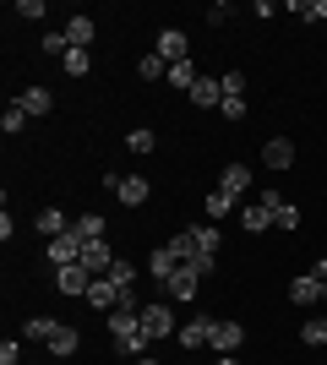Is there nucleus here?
Here are the masks:
<instances>
[{"label":"nucleus","instance_id":"nucleus-42","mask_svg":"<svg viewBox=\"0 0 327 365\" xmlns=\"http://www.w3.org/2000/svg\"><path fill=\"white\" fill-rule=\"evenodd\" d=\"M311 278H316V284H327V257H316V267H311Z\"/></svg>","mask_w":327,"mask_h":365},{"label":"nucleus","instance_id":"nucleus-3","mask_svg":"<svg viewBox=\"0 0 327 365\" xmlns=\"http://www.w3.org/2000/svg\"><path fill=\"white\" fill-rule=\"evenodd\" d=\"M153 55H158V61H170V66L191 61V44H186V33H180V28H164V33H158V44H153Z\"/></svg>","mask_w":327,"mask_h":365},{"label":"nucleus","instance_id":"nucleus-9","mask_svg":"<svg viewBox=\"0 0 327 365\" xmlns=\"http://www.w3.org/2000/svg\"><path fill=\"white\" fill-rule=\"evenodd\" d=\"M71 262H82V240L66 229L61 240H49V267H71Z\"/></svg>","mask_w":327,"mask_h":365},{"label":"nucleus","instance_id":"nucleus-31","mask_svg":"<svg viewBox=\"0 0 327 365\" xmlns=\"http://www.w3.org/2000/svg\"><path fill=\"white\" fill-rule=\"evenodd\" d=\"M164 245H170V257H175V262H191V257H197V240H191V229H186V235H170Z\"/></svg>","mask_w":327,"mask_h":365},{"label":"nucleus","instance_id":"nucleus-2","mask_svg":"<svg viewBox=\"0 0 327 365\" xmlns=\"http://www.w3.org/2000/svg\"><path fill=\"white\" fill-rule=\"evenodd\" d=\"M55 289L71 294V300H88V289H93V273H88L82 262H71V267H55Z\"/></svg>","mask_w":327,"mask_h":365},{"label":"nucleus","instance_id":"nucleus-38","mask_svg":"<svg viewBox=\"0 0 327 365\" xmlns=\"http://www.w3.org/2000/svg\"><path fill=\"white\" fill-rule=\"evenodd\" d=\"M0 365H22V344H16V338L0 344Z\"/></svg>","mask_w":327,"mask_h":365},{"label":"nucleus","instance_id":"nucleus-43","mask_svg":"<svg viewBox=\"0 0 327 365\" xmlns=\"http://www.w3.org/2000/svg\"><path fill=\"white\" fill-rule=\"evenodd\" d=\"M218 365H240V360H234V354H218Z\"/></svg>","mask_w":327,"mask_h":365},{"label":"nucleus","instance_id":"nucleus-21","mask_svg":"<svg viewBox=\"0 0 327 365\" xmlns=\"http://www.w3.org/2000/svg\"><path fill=\"white\" fill-rule=\"evenodd\" d=\"M240 229H251V235H262V229H273V207H262V202H251L246 213H240Z\"/></svg>","mask_w":327,"mask_h":365},{"label":"nucleus","instance_id":"nucleus-6","mask_svg":"<svg viewBox=\"0 0 327 365\" xmlns=\"http://www.w3.org/2000/svg\"><path fill=\"white\" fill-rule=\"evenodd\" d=\"M240 344H246V327H240V322H213V344H207V349L240 354Z\"/></svg>","mask_w":327,"mask_h":365},{"label":"nucleus","instance_id":"nucleus-39","mask_svg":"<svg viewBox=\"0 0 327 365\" xmlns=\"http://www.w3.org/2000/svg\"><path fill=\"white\" fill-rule=\"evenodd\" d=\"M16 16H28V22H38V16H44V0H16Z\"/></svg>","mask_w":327,"mask_h":365},{"label":"nucleus","instance_id":"nucleus-35","mask_svg":"<svg viewBox=\"0 0 327 365\" xmlns=\"http://www.w3.org/2000/svg\"><path fill=\"white\" fill-rule=\"evenodd\" d=\"M44 49H49V55H61V61H66V49H71V38H66V28H49V33H44Z\"/></svg>","mask_w":327,"mask_h":365},{"label":"nucleus","instance_id":"nucleus-34","mask_svg":"<svg viewBox=\"0 0 327 365\" xmlns=\"http://www.w3.org/2000/svg\"><path fill=\"white\" fill-rule=\"evenodd\" d=\"M300 338H306L311 349H322V344H327V317H322V322H306V327H300Z\"/></svg>","mask_w":327,"mask_h":365},{"label":"nucleus","instance_id":"nucleus-13","mask_svg":"<svg viewBox=\"0 0 327 365\" xmlns=\"http://www.w3.org/2000/svg\"><path fill=\"white\" fill-rule=\"evenodd\" d=\"M120 300H125V294L115 289L109 278H93V289H88V305H93V311H104V317H109V311H115Z\"/></svg>","mask_w":327,"mask_h":365},{"label":"nucleus","instance_id":"nucleus-15","mask_svg":"<svg viewBox=\"0 0 327 365\" xmlns=\"http://www.w3.org/2000/svg\"><path fill=\"white\" fill-rule=\"evenodd\" d=\"M191 104H197V109H218V104H224V88H218V76H197V88H191Z\"/></svg>","mask_w":327,"mask_h":365},{"label":"nucleus","instance_id":"nucleus-30","mask_svg":"<svg viewBox=\"0 0 327 365\" xmlns=\"http://www.w3.org/2000/svg\"><path fill=\"white\" fill-rule=\"evenodd\" d=\"M240 197H229V191H213V197H207V224H218V218H229V207Z\"/></svg>","mask_w":327,"mask_h":365},{"label":"nucleus","instance_id":"nucleus-14","mask_svg":"<svg viewBox=\"0 0 327 365\" xmlns=\"http://www.w3.org/2000/svg\"><path fill=\"white\" fill-rule=\"evenodd\" d=\"M197 284H202V278L191 273V267H175V278L164 284V294H170V300H197Z\"/></svg>","mask_w":327,"mask_h":365},{"label":"nucleus","instance_id":"nucleus-29","mask_svg":"<svg viewBox=\"0 0 327 365\" xmlns=\"http://www.w3.org/2000/svg\"><path fill=\"white\" fill-rule=\"evenodd\" d=\"M61 322H49V317H28V327H22V338H33V344H49V333H55Z\"/></svg>","mask_w":327,"mask_h":365},{"label":"nucleus","instance_id":"nucleus-44","mask_svg":"<svg viewBox=\"0 0 327 365\" xmlns=\"http://www.w3.org/2000/svg\"><path fill=\"white\" fill-rule=\"evenodd\" d=\"M137 365H158V360H153V354H142V360H137Z\"/></svg>","mask_w":327,"mask_h":365},{"label":"nucleus","instance_id":"nucleus-40","mask_svg":"<svg viewBox=\"0 0 327 365\" xmlns=\"http://www.w3.org/2000/svg\"><path fill=\"white\" fill-rule=\"evenodd\" d=\"M300 16H306V22H327V0H306V11H300Z\"/></svg>","mask_w":327,"mask_h":365},{"label":"nucleus","instance_id":"nucleus-32","mask_svg":"<svg viewBox=\"0 0 327 365\" xmlns=\"http://www.w3.org/2000/svg\"><path fill=\"white\" fill-rule=\"evenodd\" d=\"M218 88H224V98H246V71H224Z\"/></svg>","mask_w":327,"mask_h":365},{"label":"nucleus","instance_id":"nucleus-22","mask_svg":"<svg viewBox=\"0 0 327 365\" xmlns=\"http://www.w3.org/2000/svg\"><path fill=\"white\" fill-rule=\"evenodd\" d=\"M109 284H115V289H120V294H131V289H137V267H131V262H120V257H115V267H109Z\"/></svg>","mask_w":327,"mask_h":365},{"label":"nucleus","instance_id":"nucleus-11","mask_svg":"<svg viewBox=\"0 0 327 365\" xmlns=\"http://www.w3.org/2000/svg\"><path fill=\"white\" fill-rule=\"evenodd\" d=\"M218 191L246 197V191H251V164H224V175H218Z\"/></svg>","mask_w":327,"mask_h":365},{"label":"nucleus","instance_id":"nucleus-41","mask_svg":"<svg viewBox=\"0 0 327 365\" xmlns=\"http://www.w3.org/2000/svg\"><path fill=\"white\" fill-rule=\"evenodd\" d=\"M229 16H234V6H224V0H218L213 11H207V22H213V28H224V22H229Z\"/></svg>","mask_w":327,"mask_h":365},{"label":"nucleus","instance_id":"nucleus-16","mask_svg":"<svg viewBox=\"0 0 327 365\" xmlns=\"http://www.w3.org/2000/svg\"><path fill=\"white\" fill-rule=\"evenodd\" d=\"M93 33H98L93 16H71V22H66V38H71V49H93Z\"/></svg>","mask_w":327,"mask_h":365},{"label":"nucleus","instance_id":"nucleus-27","mask_svg":"<svg viewBox=\"0 0 327 365\" xmlns=\"http://www.w3.org/2000/svg\"><path fill=\"white\" fill-rule=\"evenodd\" d=\"M0 131H6V137H22V131H28V109L11 104L6 115H0Z\"/></svg>","mask_w":327,"mask_h":365},{"label":"nucleus","instance_id":"nucleus-8","mask_svg":"<svg viewBox=\"0 0 327 365\" xmlns=\"http://www.w3.org/2000/svg\"><path fill=\"white\" fill-rule=\"evenodd\" d=\"M82 267H88L93 278H104L109 267H115V251H109V240H88V245H82Z\"/></svg>","mask_w":327,"mask_h":365},{"label":"nucleus","instance_id":"nucleus-37","mask_svg":"<svg viewBox=\"0 0 327 365\" xmlns=\"http://www.w3.org/2000/svg\"><path fill=\"white\" fill-rule=\"evenodd\" d=\"M218 115H224V120H246V98H224Z\"/></svg>","mask_w":327,"mask_h":365},{"label":"nucleus","instance_id":"nucleus-18","mask_svg":"<svg viewBox=\"0 0 327 365\" xmlns=\"http://www.w3.org/2000/svg\"><path fill=\"white\" fill-rule=\"evenodd\" d=\"M147 191H153V185L142 180V175H125V180H120V191H115V197H120L125 207H142V202H147Z\"/></svg>","mask_w":327,"mask_h":365},{"label":"nucleus","instance_id":"nucleus-4","mask_svg":"<svg viewBox=\"0 0 327 365\" xmlns=\"http://www.w3.org/2000/svg\"><path fill=\"white\" fill-rule=\"evenodd\" d=\"M175 344H180V349H207V344H213V317H197V322H186V327H180V333H175Z\"/></svg>","mask_w":327,"mask_h":365},{"label":"nucleus","instance_id":"nucleus-36","mask_svg":"<svg viewBox=\"0 0 327 365\" xmlns=\"http://www.w3.org/2000/svg\"><path fill=\"white\" fill-rule=\"evenodd\" d=\"M273 224H279V229H300V207H295V202H284L279 213H273Z\"/></svg>","mask_w":327,"mask_h":365},{"label":"nucleus","instance_id":"nucleus-12","mask_svg":"<svg viewBox=\"0 0 327 365\" xmlns=\"http://www.w3.org/2000/svg\"><path fill=\"white\" fill-rule=\"evenodd\" d=\"M33 229H38V235H49V240H61L66 229H71V218H66L61 207H38V213H33Z\"/></svg>","mask_w":327,"mask_h":365},{"label":"nucleus","instance_id":"nucleus-26","mask_svg":"<svg viewBox=\"0 0 327 365\" xmlns=\"http://www.w3.org/2000/svg\"><path fill=\"white\" fill-rule=\"evenodd\" d=\"M164 82H170V88H180V93H191V88H197V66H191V61L170 66V76H164Z\"/></svg>","mask_w":327,"mask_h":365},{"label":"nucleus","instance_id":"nucleus-23","mask_svg":"<svg viewBox=\"0 0 327 365\" xmlns=\"http://www.w3.org/2000/svg\"><path fill=\"white\" fill-rule=\"evenodd\" d=\"M153 148H158V137L147 131V125H137V131H125V153H137V158H147Z\"/></svg>","mask_w":327,"mask_h":365},{"label":"nucleus","instance_id":"nucleus-20","mask_svg":"<svg viewBox=\"0 0 327 365\" xmlns=\"http://www.w3.org/2000/svg\"><path fill=\"white\" fill-rule=\"evenodd\" d=\"M175 267H180V262H175V257H170V245H158L153 257H147V273H153V278H158V284H170V278H175Z\"/></svg>","mask_w":327,"mask_h":365},{"label":"nucleus","instance_id":"nucleus-33","mask_svg":"<svg viewBox=\"0 0 327 365\" xmlns=\"http://www.w3.org/2000/svg\"><path fill=\"white\" fill-rule=\"evenodd\" d=\"M142 82H158V76H170V61H158V55H142Z\"/></svg>","mask_w":327,"mask_h":365},{"label":"nucleus","instance_id":"nucleus-5","mask_svg":"<svg viewBox=\"0 0 327 365\" xmlns=\"http://www.w3.org/2000/svg\"><path fill=\"white\" fill-rule=\"evenodd\" d=\"M16 104L28 109V120H44V115H55V93H49L44 82H33V88L22 93V98H16Z\"/></svg>","mask_w":327,"mask_h":365},{"label":"nucleus","instance_id":"nucleus-25","mask_svg":"<svg viewBox=\"0 0 327 365\" xmlns=\"http://www.w3.org/2000/svg\"><path fill=\"white\" fill-rule=\"evenodd\" d=\"M147 344H153V338H147V333H131V338H115V354H125V360H142V354H147Z\"/></svg>","mask_w":327,"mask_h":365},{"label":"nucleus","instance_id":"nucleus-17","mask_svg":"<svg viewBox=\"0 0 327 365\" xmlns=\"http://www.w3.org/2000/svg\"><path fill=\"white\" fill-rule=\"evenodd\" d=\"M71 235L88 245V240H104L109 229H104V218H98V213H77V218H71Z\"/></svg>","mask_w":327,"mask_h":365},{"label":"nucleus","instance_id":"nucleus-19","mask_svg":"<svg viewBox=\"0 0 327 365\" xmlns=\"http://www.w3.org/2000/svg\"><path fill=\"white\" fill-rule=\"evenodd\" d=\"M191 240H197V251H202V257H218L224 229H218V224H191Z\"/></svg>","mask_w":327,"mask_h":365},{"label":"nucleus","instance_id":"nucleus-24","mask_svg":"<svg viewBox=\"0 0 327 365\" xmlns=\"http://www.w3.org/2000/svg\"><path fill=\"white\" fill-rule=\"evenodd\" d=\"M316 294H322V284H316L311 273H306V278H295V284H289V300H295V305H316Z\"/></svg>","mask_w":327,"mask_h":365},{"label":"nucleus","instance_id":"nucleus-1","mask_svg":"<svg viewBox=\"0 0 327 365\" xmlns=\"http://www.w3.org/2000/svg\"><path fill=\"white\" fill-rule=\"evenodd\" d=\"M142 333L153 338H175L180 333V322H175V311H170V300H153V305H142Z\"/></svg>","mask_w":327,"mask_h":365},{"label":"nucleus","instance_id":"nucleus-45","mask_svg":"<svg viewBox=\"0 0 327 365\" xmlns=\"http://www.w3.org/2000/svg\"><path fill=\"white\" fill-rule=\"evenodd\" d=\"M322 300H327V284H322Z\"/></svg>","mask_w":327,"mask_h":365},{"label":"nucleus","instance_id":"nucleus-28","mask_svg":"<svg viewBox=\"0 0 327 365\" xmlns=\"http://www.w3.org/2000/svg\"><path fill=\"white\" fill-rule=\"evenodd\" d=\"M66 71H71V76H88V71H93V49H66Z\"/></svg>","mask_w":327,"mask_h":365},{"label":"nucleus","instance_id":"nucleus-7","mask_svg":"<svg viewBox=\"0 0 327 365\" xmlns=\"http://www.w3.org/2000/svg\"><path fill=\"white\" fill-rule=\"evenodd\" d=\"M44 349L55 354V360H71V354L82 349V333H77V327H71V322H61V327L49 333V344H44Z\"/></svg>","mask_w":327,"mask_h":365},{"label":"nucleus","instance_id":"nucleus-10","mask_svg":"<svg viewBox=\"0 0 327 365\" xmlns=\"http://www.w3.org/2000/svg\"><path fill=\"white\" fill-rule=\"evenodd\" d=\"M262 164L267 169H289V164H295V142H289V137H267L262 142Z\"/></svg>","mask_w":327,"mask_h":365}]
</instances>
